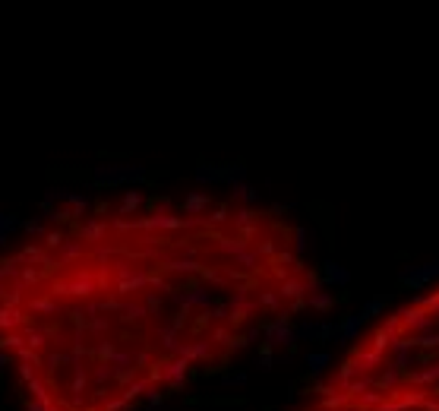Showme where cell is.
I'll list each match as a JSON object with an SVG mask.
<instances>
[{
  "label": "cell",
  "mask_w": 439,
  "mask_h": 411,
  "mask_svg": "<svg viewBox=\"0 0 439 411\" xmlns=\"http://www.w3.org/2000/svg\"><path fill=\"white\" fill-rule=\"evenodd\" d=\"M322 294L285 212L240 197L64 206L0 250V364L25 411H139Z\"/></svg>",
  "instance_id": "obj_1"
},
{
  "label": "cell",
  "mask_w": 439,
  "mask_h": 411,
  "mask_svg": "<svg viewBox=\"0 0 439 411\" xmlns=\"http://www.w3.org/2000/svg\"><path fill=\"white\" fill-rule=\"evenodd\" d=\"M294 411H439V285L363 329Z\"/></svg>",
  "instance_id": "obj_2"
}]
</instances>
